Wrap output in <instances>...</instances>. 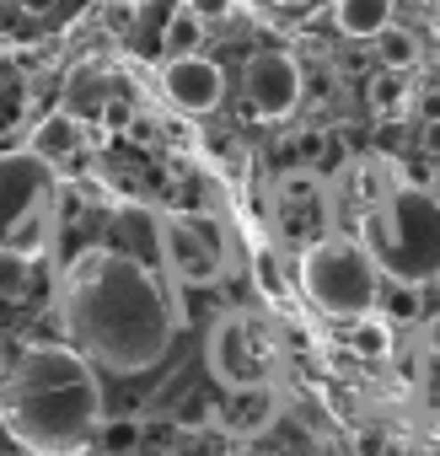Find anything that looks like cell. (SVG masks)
<instances>
[{"label": "cell", "mask_w": 440, "mask_h": 456, "mask_svg": "<svg viewBox=\"0 0 440 456\" xmlns=\"http://www.w3.org/2000/svg\"><path fill=\"white\" fill-rule=\"evenodd\" d=\"M397 97H403V86H397V81H376V102H381V108H392Z\"/></svg>", "instance_id": "25"}, {"label": "cell", "mask_w": 440, "mask_h": 456, "mask_svg": "<svg viewBox=\"0 0 440 456\" xmlns=\"http://www.w3.org/2000/svg\"><path fill=\"white\" fill-rule=\"evenodd\" d=\"M429 193H435V199H440V172H435V183H429Z\"/></svg>", "instance_id": "32"}, {"label": "cell", "mask_w": 440, "mask_h": 456, "mask_svg": "<svg viewBox=\"0 0 440 456\" xmlns=\"http://www.w3.org/2000/svg\"><path fill=\"white\" fill-rule=\"evenodd\" d=\"M54 237V167L38 151L0 156V253L38 258Z\"/></svg>", "instance_id": "5"}, {"label": "cell", "mask_w": 440, "mask_h": 456, "mask_svg": "<svg viewBox=\"0 0 440 456\" xmlns=\"http://www.w3.org/2000/svg\"><path fill=\"white\" fill-rule=\"evenodd\" d=\"M33 285V258L28 253H0V301H17Z\"/></svg>", "instance_id": "18"}, {"label": "cell", "mask_w": 440, "mask_h": 456, "mask_svg": "<svg viewBox=\"0 0 440 456\" xmlns=\"http://www.w3.org/2000/svg\"><path fill=\"white\" fill-rule=\"evenodd\" d=\"M274 6H306V0H274Z\"/></svg>", "instance_id": "31"}, {"label": "cell", "mask_w": 440, "mask_h": 456, "mask_svg": "<svg viewBox=\"0 0 440 456\" xmlns=\"http://www.w3.org/2000/svg\"><path fill=\"white\" fill-rule=\"evenodd\" d=\"M354 349H360V354H387V349H392V344H387V328H360V333H354Z\"/></svg>", "instance_id": "21"}, {"label": "cell", "mask_w": 440, "mask_h": 456, "mask_svg": "<svg viewBox=\"0 0 440 456\" xmlns=\"http://www.w3.org/2000/svg\"><path fill=\"white\" fill-rule=\"evenodd\" d=\"M161 86L183 113H215L220 97H226V70L204 54H183V60H167Z\"/></svg>", "instance_id": "10"}, {"label": "cell", "mask_w": 440, "mask_h": 456, "mask_svg": "<svg viewBox=\"0 0 440 456\" xmlns=\"http://www.w3.org/2000/svg\"><path fill=\"white\" fill-rule=\"evenodd\" d=\"M33 151H38L49 167H54L60 156H76V151H81V124H76V118H49V124L38 129Z\"/></svg>", "instance_id": "15"}, {"label": "cell", "mask_w": 440, "mask_h": 456, "mask_svg": "<svg viewBox=\"0 0 440 456\" xmlns=\"http://www.w3.org/2000/svg\"><path fill=\"white\" fill-rule=\"evenodd\" d=\"M392 322H413L419 317V285L408 280H381V301H376Z\"/></svg>", "instance_id": "17"}, {"label": "cell", "mask_w": 440, "mask_h": 456, "mask_svg": "<svg viewBox=\"0 0 440 456\" xmlns=\"http://www.w3.org/2000/svg\"><path fill=\"white\" fill-rule=\"evenodd\" d=\"M408 456H440V445H419V451H408Z\"/></svg>", "instance_id": "29"}, {"label": "cell", "mask_w": 440, "mask_h": 456, "mask_svg": "<svg viewBox=\"0 0 440 456\" xmlns=\"http://www.w3.org/2000/svg\"><path fill=\"white\" fill-rule=\"evenodd\" d=\"M102 248L108 253H124V258H134L145 269H156L161 264V215H151V209H118L108 220Z\"/></svg>", "instance_id": "11"}, {"label": "cell", "mask_w": 440, "mask_h": 456, "mask_svg": "<svg viewBox=\"0 0 440 456\" xmlns=\"http://www.w3.org/2000/svg\"><path fill=\"white\" fill-rule=\"evenodd\" d=\"M140 440H145V429H140L134 419H102V429H97L102 456H134Z\"/></svg>", "instance_id": "16"}, {"label": "cell", "mask_w": 440, "mask_h": 456, "mask_svg": "<svg viewBox=\"0 0 440 456\" xmlns=\"http://www.w3.org/2000/svg\"><path fill=\"white\" fill-rule=\"evenodd\" d=\"M365 248L387 280L424 285L440 274V199L397 188L376 215H365Z\"/></svg>", "instance_id": "3"}, {"label": "cell", "mask_w": 440, "mask_h": 456, "mask_svg": "<svg viewBox=\"0 0 440 456\" xmlns=\"http://www.w3.org/2000/svg\"><path fill=\"white\" fill-rule=\"evenodd\" d=\"M333 22L344 38H381L392 28V0H333Z\"/></svg>", "instance_id": "13"}, {"label": "cell", "mask_w": 440, "mask_h": 456, "mask_svg": "<svg viewBox=\"0 0 440 456\" xmlns=\"http://www.w3.org/2000/svg\"><path fill=\"white\" fill-rule=\"evenodd\" d=\"M274 413H280L274 387H253V392H232V403L220 408V424L237 429V435H258V429L274 424Z\"/></svg>", "instance_id": "12"}, {"label": "cell", "mask_w": 440, "mask_h": 456, "mask_svg": "<svg viewBox=\"0 0 440 456\" xmlns=\"http://www.w3.org/2000/svg\"><path fill=\"white\" fill-rule=\"evenodd\" d=\"M49 6H54V0H22V12H33V17H44Z\"/></svg>", "instance_id": "27"}, {"label": "cell", "mask_w": 440, "mask_h": 456, "mask_svg": "<svg viewBox=\"0 0 440 456\" xmlns=\"http://www.w3.org/2000/svg\"><path fill=\"white\" fill-rule=\"evenodd\" d=\"M274 365H280V349H274V333L258 317L232 312V317L215 322V333H209V370H215L220 387H232V392L269 387Z\"/></svg>", "instance_id": "6"}, {"label": "cell", "mask_w": 440, "mask_h": 456, "mask_svg": "<svg viewBox=\"0 0 440 456\" xmlns=\"http://www.w3.org/2000/svg\"><path fill=\"white\" fill-rule=\"evenodd\" d=\"M232 456H274V451H232Z\"/></svg>", "instance_id": "30"}, {"label": "cell", "mask_w": 440, "mask_h": 456, "mask_svg": "<svg viewBox=\"0 0 440 456\" xmlns=\"http://www.w3.org/2000/svg\"><path fill=\"white\" fill-rule=\"evenodd\" d=\"M429 344H435V354H440V312H435V322H429Z\"/></svg>", "instance_id": "28"}, {"label": "cell", "mask_w": 440, "mask_h": 456, "mask_svg": "<svg viewBox=\"0 0 440 456\" xmlns=\"http://www.w3.org/2000/svg\"><path fill=\"white\" fill-rule=\"evenodd\" d=\"M199 22H226L232 17V0H193V6H188Z\"/></svg>", "instance_id": "22"}, {"label": "cell", "mask_w": 440, "mask_h": 456, "mask_svg": "<svg viewBox=\"0 0 440 456\" xmlns=\"http://www.w3.org/2000/svg\"><path fill=\"white\" fill-rule=\"evenodd\" d=\"M242 92H248L258 118H290L301 108V65L290 54H280V49H264V54L248 60Z\"/></svg>", "instance_id": "9"}, {"label": "cell", "mask_w": 440, "mask_h": 456, "mask_svg": "<svg viewBox=\"0 0 440 456\" xmlns=\"http://www.w3.org/2000/svg\"><path fill=\"white\" fill-rule=\"evenodd\" d=\"M274 232L301 253L328 237V199H322L317 172H285L280 177V188H274Z\"/></svg>", "instance_id": "8"}, {"label": "cell", "mask_w": 440, "mask_h": 456, "mask_svg": "<svg viewBox=\"0 0 440 456\" xmlns=\"http://www.w3.org/2000/svg\"><path fill=\"white\" fill-rule=\"evenodd\" d=\"M232 258V232L215 215H161V269L183 285H215Z\"/></svg>", "instance_id": "7"}, {"label": "cell", "mask_w": 440, "mask_h": 456, "mask_svg": "<svg viewBox=\"0 0 440 456\" xmlns=\"http://www.w3.org/2000/svg\"><path fill=\"white\" fill-rule=\"evenodd\" d=\"M0 419L12 440L38 456H76L102 429L97 365L65 344H33L0 381Z\"/></svg>", "instance_id": "2"}, {"label": "cell", "mask_w": 440, "mask_h": 456, "mask_svg": "<svg viewBox=\"0 0 440 456\" xmlns=\"http://www.w3.org/2000/svg\"><path fill=\"white\" fill-rule=\"evenodd\" d=\"M413 108H419V118H424V124H435V118H440V92H424V97H413Z\"/></svg>", "instance_id": "23"}, {"label": "cell", "mask_w": 440, "mask_h": 456, "mask_svg": "<svg viewBox=\"0 0 440 456\" xmlns=\"http://www.w3.org/2000/svg\"><path fill=\"white\" fill-rule=\"evenodd\" d=\"M134 113H129V102H108V113H102V124L108 129H118V124H129Z\"/></svg>", "instance_id": "24"}, {"label": "cell", "mask_w": 440, "mask_h": 456, "mask_svg": "<svg viewBox=\"0 0 440 456\" xmlns=\"http://www.w3.org/2000/svg\"><path fill=\"white\" fill-rule=\"evenodd\" d=\"M371 49H376V60H381L387 76H403V70L419 65V44H413V33H403V28H387Z\"/></svg>", "instance_id": "14"}, {"label": "cell", "mask_w": 440, "mask_h": 456, "mask_svg": "<svg viewBox=\"0 0 440 456\" xmlns=\"http://www.w3.org/2000/svg\"><path fill=\"white\" fill-rule=\"evenodd\" d=\"M381 280L387 274L365 242L322 237L317 248L301 253V290L322 317H365L381 301Z\"/></svg>", "instance_id": "4"}, {"label": "cell", "mask_w": 440, "mask_h": 456, "mask_svg": "<svg viewBox=\"0 0 440 456\" xmlns=\"http://www.w3.org/2000/svg\"><path fill=\"white\" fill-rule=\"evenodd\" d=\"M60 317L70 349L113 376L151 370L177 333V306L156 269L108 248H86L70 258L60 280Z\"/></svg>", "instance_id": "1"}, {"label": "cell", "mask_w": 440, "mask_h": 456, "mask_svg": "<svg viewBox=\"0 0 440 456\" xmlns=\"http://www.w3.org/2000/svg\"><path fill=\"white\" fill-rule=\"evenodd\" d=\"M220 413L209 408V397H199V392H188L183 403H177V413H172V429H204V424H215Z\"/></svg>", "instance_id": "20"}, {"label": "cell", "mask_w": 440, "mask_h": 456, "mask_svg": "<svg viewBox=\"0 0 440 456\" xmlns=\"http://www.w3.org/2000/svg\"><path fill=\"white\" fill-rule=\"evenodd\" d=\"M199 28H204V22H199L193 12H177V17L167 22V44H161V49H167L172 60H183V54H193V44H199Z\"/></svg>", "instance_id": "19"}, {"label": "cell", "mask_w": 440, "mask_h": 456, "mask_svg": "<svg viewBox=\"0 0 440 456\" xmlns=\"http://www.w3.org/2000/svg\"><path fill=\"white\" fill-rule=\"evenodd\" d=\"M419 140H424V151H429V156H440V118H435V124H424V134H419Z\"/></svg>", "instance_id": "26"}]
</instances>
